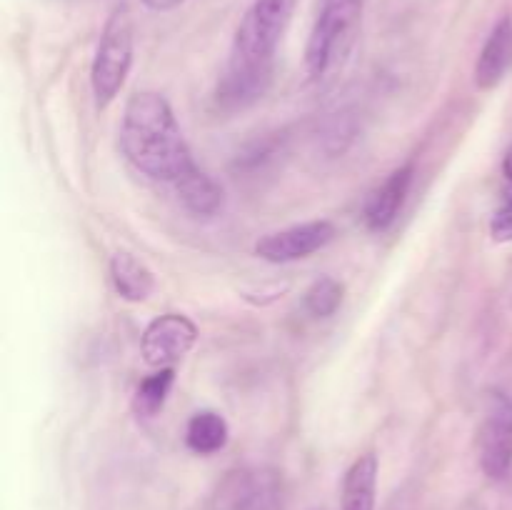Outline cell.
Wrapping results in <instances>:
<instances>
[{"instance_id":"obj_1","label":"cell","mask_w":512,"mask_h":510,"mask_svg":"<svg viewBox=\"0 0 512 510\" xmlns=\"http://www.w3.org/2000/svg\"><path fill=\"white\" fill-rule=\"evenodd\" d=\"M298 0H253L235 30L228 68L220 75L215 100L223 110L248 108L273 80L275 50L293 20Z\"/></svg>"},{"instance_id":"obj_2","label":"cell","mask_w":512,"mask_h":510,"mask_svg":"<svg viewBox=\"0 0 512 510\" xmlns=\"http://www.w3.org/2000/svg\"><path fill=\"white\" fill-rule=\"evenodd\" d=\"M125 158L158 183H178L195 165L173 108L160 93L145 90L125 103L120 125Z\"/></svg>"},{"instance_id":"obj_3","label":"cell","mask_w":512,"mask_h":510,"mask_svg":"<svg viewBox=\"0 0 512 510\" xmlns=\"http://www.w3.org/2000/svg\"><path fill=\"white\" fill-rule=\"evenodd\" d=\"M363 10L365 0H323L305 48V68L310 78H328L348 60L358 40Z\"/></svg>"},{"instance_id":"obj_4","label":"cell","mask_w":512,"mask_h":510,"mask_svg":"<svg viewBox=\"0 0 512 510\" xmlns=\"http://www.w3.org/2000/svg\"><path fill=\"white\" fill-rule=\"evenodd\" d=\"M135 53V25L128 5H118L108 15L95 48L93 68H90V88H93L95 105L105 110L123 90L125 78L130 73Z\"/></svg>"},{"instance_id":"obj_5","label":"cell","mask_w":512,"mask_h":510,"mask_svg":"<svg viewBox=\"0 0 512 510\" xmlns=\"http://www.w3.org/2000/svg\"><path fill=\"white\" fill-rule=\"evenodd\" d=\"M478 445L483 473L493 480L508 478L512 470V398L503 390L488 393Z\"/></svg>"},{"instance_id":"obj_6","label":"cell","mask_w":512,"mask_h":510,"mask_svg":"<svg viewBox=\"0 0 512 510\" xmlns=\"http://www.w3.org/2000/svg\"><path fill=\"white\" fill-rule=\"evenodd\" d=\"M195 340H198V328L188 315L165 313L150 320L148 328L143 330L140 353H143L145 363L153 368H173L193 350Z\"/></svg>"},{"instance_id":"obj_7","label":"cell","mask_w":512,"mask_h":510,"mask_svg":"<svg viewBox=\"0 0 512 510\" xmlns=\"http://www.w3.org/2000/svg\"><path fill=\"white\" fill-rule=\"evenodd\" d=\"M338 235L330 220H308L290 228L268 233L255 243V255L268 263H295L330 245Z\"/></svg>"},{"instance_id":"obj_8","label":"cell","mask_w":512,"mask_h":510,"mask_svg":"<svg viewBox=\"0 0 512 510\" xmlns=\"http://www.w3.org/2000/svg\"><path fill=\"white\" fill-rule=\"evenodd\" d=\"M278 498V483L273 475L260 470H233L218 485L215 510H273Z\"/></svg>"},{"instance_id":"obj_9","label":"cell","mask_w":512,"mask_h":510,"mask_svg":"<svg viewBox=\"0 0 512 510\" xmlns=\"http://www.w3.org/2000/svg\"><path fill=\"white\" fill-rule=\"evenodd\" d=\"M415 178V165L408 163L403 168L393 170L378 188L370 193L368 203H365V225H368L373 233H385V230L393 228V223L398 220L400 210H403L405 198L410 193V185Z\"/></svg>"},{"instance_id":"obj_10","label":"cell","mask_w":512,"mask_h":510,"mask_svg":"<svg viewBox=\"0 0 512 510\" xmlns=\"http://www.w3.org/2000/svg\"><path fill=\"white\" fill-rule=\"evenodd\" d=\"M512 68V18L505 15L490 30L483 50L475 63V85L480 90H493Z\"/></svg>"},{"instance_id":"obj_11","label":"cell","mask_w":512,"mask_h":510,"mask_svg":"<svg viewBox=\"0 0 512 510\" xmlns=\"http://www.w3.org/2000/svg\"><path fill=\"white\" fill-rule=\"evenodd\" d=\"M175 190H178V198L185 205V210L198 215V218H213L223 208V188L205 170H200L198 165H193L175 183Z\"/></svg>"},{"instance_id":"obj_12","label":"cell","mask_w":512,"mask_h":510,"mask_svg":"<svg viewBox=\"0 0 512 510\" xmlns=\"http://www.w3.org/2000/svg\"><path fill=\"white\" fill-rule=\"evenodd\" d=\"M110 280H113L115 293L128 303H143L155 290V278L148 265L125 250H118L110 258Z\"/></svg>"},{"instance_id":"obj_13","label":"cell","mask_w":512,"mask_h":510,"mask_svg":"<svg viewBox=\"0 0 512 510\" xmlns=\"http://www.w3.org/2000/svg\"><path fill=\"white\" fill-rule=\"evenodd\" d=\"M378 490V458L365 453L355 460L343 478V510H375Z\"/></svg>"},{"instance_id":"obj_14","label":"cell","mask_w":512,"mask_h":510,"mask_svg":"<svg viewBox=\"0 0 512 510\" xmlns=\"http://www.w3.org/2000/svg\"><path fill=\"white\" fill-rule=\"evenodd\" d=\"M230 428L215 410H198L185 425V445L198 455H213L228 445Z\"/></svg>"},{"instance_id":"obj_15","label":"cell","mask_w":512,"mask_h":510,"mask_svg":"<svg viewBox=\"0 0 512 510\" xmlns=\"http://www.w3.org/2000/svg\"><path fill=\"white\" fill-rule=\"evenodd\" d=\"M175 383V368H158V373L148 375L143 383L138 385L133 398L135 413L143 415V418H153L163 410L165 400H168L170 388Z\"/></svg>"},{"instance_id":"obj_16","label":"cell","mask_w":512,"mask_h":510,"mask_svg":"<svg viewBox=\"0 0 512 510\" xmlns=\"http://www.w3.org/2000/svg\"><path fill=\"white\" fill-rule=\"evenodd\" d=\"M345 298V285L340 280L323 275V278L315 280L308 290H305L303 308L305 313L313 315V318L325 320L330 315L338 313V308L343 305Z\"/></svg>"},{"instance_id":"obj_17","label":"cell","mask_w":512,"mask_h":510,"mask_svg":"<svg viewBox=\"0 0 512 510\" xmlns=\"http://www.w3.org/2000/svg\"><path fill=\"white\" fill-rule=\"evenodd\" d=\"M490 235H493L495 243H510L512 240V198L495 210L493 220H490Z\"/></svg>"},{"instance_id":"obj_18","label":"cell","mask_w":512,"mask_h":510,"mask_svg":"<svg viewBox=\"0 0 512 510\" xmlns=\"http://www.w3.org/2000/svg\"><path fill=\"white\" fill-rule=\"evenodd\" d=\"M185 0H143V5L148 10H155V13H168V10H175L178 5H183Z\"/></svg>"}]
</instances>
